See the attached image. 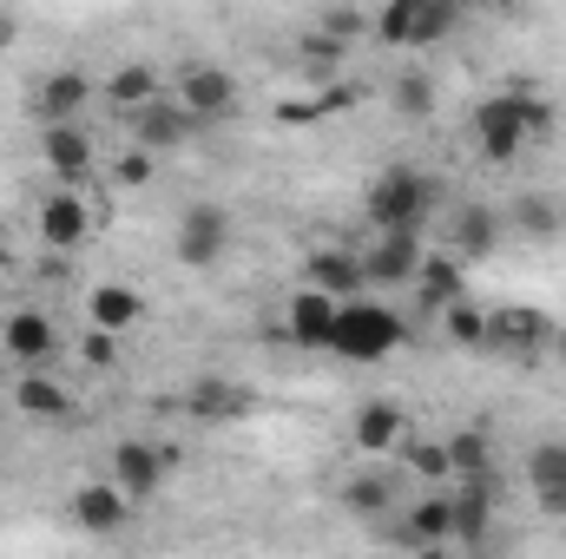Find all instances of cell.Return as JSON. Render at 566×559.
Returning <instances> with one entry per match:
<instances>
[{"mask_svg": "<svg viewBox=\"0 0 566 559\" xmlns=\"http://www.w3.org/2000/svg\"><path fill=\"white\" fill-rule=\"evenodd\" d=\"M434 204H441V184H434L428 171H416V165H389V171L369 184V198H363V211H369L376 238H389V231L422 238L428 218H434Z\"/></svg>", "mask_w": 566, "mask_h": 559, "instance_id": "cell-1", "label": "cell"}, {"mask_svg": "<svg viewBox=\"0 0 566 559\" xmlns=\"http://www.w3.org/2000/svg\"><path fill=\"white\" fill-rule=\"evenodd\" d=\"M165 93H171V106H178L191 126L238 119V80H231V66H218V60H185Z\"/></svg>", "mask_w": 566, "mask_h": 559, "instance_id": "cell-2", "label": "cell"}, {"mask_svg": "<svg viewBox=\"0 0 566 559\" xmlns=\"http://www.w3.org/2000/svg\"><path fill=\"white\" fill-rule=\"evenodd\" d=\"M527 139H534V133H527V113H521V86H514V93H488V99L474 106V145H481L488 165H514Z\"/></svg>", "mask_w": 566, "mask_h": 559, "instance_id": "cell-3", "label": "cell"}, {"mask_svg": "<svg viewBox=\"0 0 566 559\" xmlns=\"http://www.w3.org/2000/svg\"><path fill=\"white\" fill-rule=\"evenodd\" d=\"M349 441H356V454H369L376 467H389L409 441H416V428H409V409L402 402H389V395H369L356 421H349Z\"/></svg>", "mask_w": 566, "mask_h": 559, "instance_id": "cell-4", "label": "cell"}, {"mask_svg": "<svg viewBox=\"0 0 566 559\" xmlns=\"http://www.w3.org/2000/svg\"><path fill=\"white\" fill-rule=\"evenodd\" d=\"M66 520H73L86 540H113V534L133 527V500H126V487H113V481L99 474V481H80V487L66 494Z\"/></svg>", "mask_w": 566, "mask_h": 559, "instance_id": "cell-5", "label": "cell"}, {"mask_svg": "<svg viewBox=\"0 0 566 559\" xmlns=\"http://www.w3.org/2000/svg\"><path fill=\"white\" fill-rule=\"evenodd\" d=\"M86 238H93V204H86V191L53 184V191L40 198V244H46L53 257H73Z\"/></svg>", "mask_w": 566, "mask_h": 559, "instance_id": "cell-6", "label": "cell"}, {"mask_svg": "<svg viewBox=\"0 0 566 559\" xmlns=\"http://www.w3.org/2000/svg\"><path fill=\"white\" fill-rule=\"evenodd\" d=\"M171 251H178V264H185V271H211V264L231 251V218H224L218 204H191V211L178 218Z\"/></svg>", "mask_w": 566, "mask_h": 559, "instance_id": "cell-7", "label": "cell"}, {"mask_svg": "<svg viewBox=\"0 0 566 559\" xmlns=\"http://www.w3.org/2000/svg\"><path fill=\"white\" fill-rule=\"evenodd\" d=\"M93 80L80 73V66H53L40 86H33V119H40V133L46 126H80V113L93 106Z\"/></svg>", "mask_w": 566, "mask_h": 559, "instance_id": "cell-8", "label": "cell"}, {"mask_svg": "<svg viewBox=\"0 0 566 559\" xmlns=\"http://www.w3.org/2000/svg\"><path fill=\"white\" fill-rule=\"evenodd\" d=\"M165 474H171V454H165V447H151V441H139V434L113 441V487H126L133 507L165 487Z\"/></svg>", "mask_w": 566, "mask_h": 559, "instance_id": "cell-9", "label": "cell"}, {"mask_svg": "<svg viewBox=\"0 0 566 559\" xmlns=\"http://www.w3.org/2000/svg\"><path fill=\"white\" fill-rule=\"evenodd\" d=\"M488 349H494V356H514V362L541 356V349H547V316L527 309V303H514V309H488Z\"/></svg>", "mask_w": 566, "mask_h": 559, "instance_id": "cell-10", "label": "cell"}, {"mask_svg": "<svg viewBox=\"0 0 566 559\" xmlns=\"http://www.w3.org/2000/svg\"><path fill=\"white\" fill-rule=\"evenodd\" d=\"M363 277L369 283H389V289H416L422 277V238H409V231H389V238H376L369 251H363Z\"/></svg>", "mask_w": 566, "mask_h": 559, "instance_id": "cell-11", "label": "cell"}, {"mask_svg": "<svg viewBox=\"0 0 566 559\" xmlns=\"http://www.w3.org/2000/svg\"><path fill=\"white\" fill-rule=\"evenodd\" d=\"M40 158H46V171H53V184H86L93 178V133L86 126H46L40 133Z\"/></svg>", "mask_w": 566, "mask_h": 559, "instance_id": "cell-12", "label": "cell"}, {"mask_svg": "<svg viewBox=\"0 0 566 559\" xmlns=\"http://www.w3.org/2000/svg\"><path fill=\"white\" fill-rule=\"evenodd\" d=\"M185 415L205 421V428H231V421L251 415V389H238L231 376H198L185 389Z\"/></svg>", "mask_w": 566, "mask_h": 559, "instance_id": "cell-13", "label": "cell"}, {"mask_svg": "<svg viewBox=\"0 0 566 559\" xmlns=\"http://www.w3.org/2000/svg\"><path fill=\"white\" fill-rule=\"evenodd\" d=\"M303 289H323L329 303H356V289H369L363 251H310L303 257Z\"/></svg>", "mask_w": 566, "mask_h": 559, "instance_id": "cell-14", "label": "cell"}, {"mask_svg": "<svg viewBox=\"0 0 566 559\" xmlns=\"http://www.w3.org/2000/svg\"><path fill=\"white\" fill-rule=\"evenodd\" d=\"M501 211L494 204H454L448 211V257L454 264H468V257H488L494 244H501Z\"/></svg>", "mask_w": 566, "mask_h": 559, "instance_id": "cell-15", "label": "cell"}, {"mask_svg": "<svg viewBox=\"0 0 566 559\" xmlns=\"http://www.w3.org/2000/svg\"><path fill=\"white\" fill-rule=\"evenodd\" d=\"M336 316H343V303H329L323 289H296V296L283 303V329H290L303 349H336Z\"/></svg>", "mask_w": 566, "mask_h": 559, "instance_id": "cell-16", "label": "cell"}, {"mask_svg": "<svg viewBox=\"0 0 566 559\" xmlns=\"http://www.w3.org/2000/svg\"><path fill=\"white\" fill-rule=\"evenodd\" d=\"M0 349H7L20 369H40V362L60 349V329H53L46 309H13V316L0 323Z\"/></svg>", "mask_w": 566, "mask_h": 559, "instance_id": "cell-17", "label": "cell"}, {"mask_svg": "<svg viewBox=\"0 0 566 559\" xmlns=\"http://www.w3.org/2000/svg\"><path fill=\"white\" fill-rule=\"evenodd\" d=\"M402 342V323L382 316V309H363V303H343L336 316V349L343 356H376V349H396Z\"/></svg>", "mask_w": 566, "mask_h": 559, "instance_id": "cell-18", "label": "cell"}, {"mask_svg": "<svg viewBox=\"0 0 566 559\" xmlns=\"http://www.w3.org/2000/svg\"><path fill=\"white\" fill-rule=\"evenodd\" d=\"M165 86H171V80H165L158 66H145V60H133V66H119V73H113V80H106L99 93H106V106H113V113L139 119L145 106H158V99H165Z\"/></svg>", "mask_w": 566, "mask_h": 559, "instance_id": "cell-19", "label": "cell"}, {"mask_svg": "<svg viewBox=\"0 0 566 559\" xmlns=\"http://www.w3.org/2000/svg\"><path fill=\"white\" fill-rule=\"evenodd\" d=\"M139 316H145V296L133 283H93V289H86V323H93L99 336H126Z\"/></svg>", "mask_w": 566, "mask_h": 559, "instance_id": "cell-20", "label": "cell"}, {"mask_svg": "<svg viewBox=\"0 0 566 559\" xmlns=\"http://www.w3.org/2000/svg\"><path fill=\"white\" fill-rule=\"evenodd\" d=\"M13 409H20L27 421L60 428V421H73V395H66L46 369H20V382H13Z\"/></svg>", "mask_w": 566, "mask_h": 559, "instance_id": "cell-21", "label": "cell"}, {"mask_svg": "<svg viewBox=\"0 0 566 559\" xmlns=\"http://www.w3.org/2000/svg\"><path fill=\"white\" fill-rule=\"evenodd\" d=\"M402 540L409 547H448L454 540V494L448 487H428L422 500L402 514Z\"/></svg>", "mask_w": 566, "mask_h": 559, "instance_id": "cell-22", "label": "cell"}, {"mask_svg": "<svg viewBox=\"0 0 566 559\" xmlns=\"http://www.w3.org/2000/svg\"><path fill=\"white\" fill-rule=\"evenodd\" d=\"M336 500H343L356 520H389V507H396V474H389V467H363V474H349V481L336 487Z\"/></svg>", "mask_w": 566, "mask_h": 559, "instance_id": "cell-23", "label": "cell"}, {"mask_svg": "<svg viewBox=\"0 0 566 559\" xmlns=\"http://www.w3.org/2000/svg\"><path fill=\"white\" fill-rule=\"evenodd\" d=\"M191 133H198V126L171 106V93H165L158 106H145L139 119H133V145H139V151H151V158H158V151H178Z\"/></svg>", "mask_w": 566, "mask_h": 559, "instance_id": "cell-24", "label": "cell"}, {"mask_svg": "<svg viewBox=\"0 0 566 559\" xmlns=\"http://www.w3.org/2000/svg\"><path fill=\"white\" fill-rule=\"evenodd\" d=\"M461 296H468V271H461L448 251L422 257V277H416V303H422V316H441V309L461 303Z\"/></svg>", "mask_w": 566, "mask_h": 559, "instance_id": "cell-25", "label": "cell"}, {"mask_svg": "<svg viewBox=\"0 0 566 559\" xmlns=\"http://www.w3.org/2000/svg\"><path fill=\"white\" fill-rule=\"evenodd\" d=\"M527 481H534V500L566 520V441H541L527 454Z\"/></svg>", "mask_w": 566, "mask_h": 559, "instance_id": "cell-26", "label": "cell"}, {"mask_svg": "<svg viewBox=\"0 0 566 559\" xmlns=\"http://www.w3.org/2000/svg\"><path fill=\"white\" fill-rule=\"evenodd\" d=\"M416 20H422V0H389L382 13H369V33L389 53H416Z\"/></svg>", "mask_w": 566, "mask_h": 559, "instance_id": "cell-27", "label": "cell"}, {"mask_svg": "<svg viewBox=\"0 0 566 559\" xmlns=\"http://www.w3.org/2000/svg\"><path fill=\"white\" fill-rule=\"evenodd\" d=\"M434 99H441V93H434V73H428V66H402V73L389 80V106H396L402 119H428Z\"/></svg>", "mask_w": 566, "mask_h": 559, "instance_id": "cell-28", "label": "cell"}, {"mask_svg": "<svg viewBox=\"0 0 566 559\" xmlns=\"http://www.w3.org/2000/svg\"><path fill=\"white\" fill-rule=\"evenodd\" d=\"M448 467H454V481H494L488 434H481V428H461V434H448Z\"/></svg>", "mask_w": 566, "mask_h": 559, "instance_id": "cell-29", "label": "cell"}, {"mask_svg": "<svg viewBox=\"0 0 566 559\" xmlns=\"http://www.w3.org/2000/svg\"><path fill=\"white\" fill-rule=\"evenodd\" d=\"M441 336H448L454 349H488V309H481L474 296L448 303V309H441Z\"/></svg>", "mask_w": 566, "mask_h": 559, "instance_id": "cell-30", "label": "cell"}, {"mask_svg": "<svg viewBox=\"0 0 566 559\" xmlns=\"http://www.w3.org/2000/svg\"><path fill=\"white\" fill-rule=\"evenodd\" d=\"M396 467L416 474V481H428V487H448V481H454V467H448V441H409V447L396 454Z\"/></svg>", "mask_w": 566, "mask_h": 559, "instance_id": "cell-31", "label": "cell"}, {"mask_svg": "<svg viewBox=\"0 0 566 559\" xmlns=\"http://www.w3.org/2000/svg\"><path fill=\"white\" fill-rule=\"evenodd\" d=\"M507 211H514V224H521L527 238H560V224H566V218H560V204H554V198H541V191L514 198Z\"/></svg>", "mask_w": 566, "mask_h": 559, "instance_id": "cell-32", "label": "cell"}, {"mask_svg": "<svg viewBox=\"0 0 566 559\" xmlns=\"http://www.w3.org/2000/svg\"><path fill=\"white\" fill-rule=\"evenodd\" d=\"M461 27V7L454 0H422V20H416V46H434Z\"/></svg>", "mask_w": 566, "mask_h": 559, "instance_id": "cell-33", "label": "cell"}, {"mask_svg": "<svg viewBox=\"0 0 566 559\" xmlns=\"http://www.w3.org/2000/svg\"><path fill=\"white\" fill-rule=\"evenodd\" d=\"M151 171H158V158H151V151H139V145L113 158V184H119V191H145V184H151Z\"/></svg>", "mask_w": 566, "mask_h": 559, "instance_id": "cell-34", "label": "cell"}, {"mask_svg": "<svg viewBox=\"0 0 566 559\" xmlns=\"http://www.w3.org/2000/svg\"><path fill=\"white\" fill-rule=\"evenodd\" d=\"M316 33H329L336 46H349V40H363V33H369V13H356V7H329V13L316 20Z\"/></svg>", "mask_w": 566, "mask_h": 559, "instance_id": "cell-35", "label": "cell"}, {"mask_svg": "<svg viewBox=\"0 0 566 559\" xmlns=\"http://www.w3.org/2000/svg\"><path fill=\"white\" fill-rule=\"evenodd\" d=\"M296 53H303V66H310V73H336V66H343V53H349V46H336V40H329V33H310V40H303V46H296Z\"/></svg>", "mask_w": 566, "mask_h": 559, "instance_id": "cell-36", "label": "cell"}, {"mask_svg": "<svg viewBox=\"0 0 566 559\" xmlns=\"http://www.w3.org/2000/svg\"><path fill=\"white\" fill-rule=\"evenodd\" d=\"M316 99V119H336V113H356V99H363V86H349V80H329L323 93H310Z\"/></svg>", "mask_w": 566, "mask_h": 559, "instance_id": "cell-37", "label": "cell"}, {"mask_svg": "<svg viewBox=\"0 0 566 559\" xmlns=\"http://www.w3.org/2000/svg\"><path fill=\"white\" fill-rule=\"evenodd\" d=\"M80 356H86L93 369H113V362H119V336H99V329H86V342H80Z\"/></svg>", "mask_w": 566, "mask_h": 559, "instance_id": "cell-38", "label": "cell"}, {"mask_svg": "<svg viewBox=\"0 0 566 559\" xmlns=\"http://www.w3.org/2000/svg\"><path fill=\"white\" fill-rule=\"evenodd\" d=\"M277 119L283 126H316V99H283Z\"/></svg>", "mask_w": 566, "mask_h": 559, "instance_id": "cell-39", "label": "cell"}, {"mask_svg": "<svg viewBox=\"0 0 566 559\" xmlns=\"http://www.w3.org/2000/svg\"><path fill=\"white\" fill-rule=\"evenodd\" d=\"M13 33H20V20H13V13H0V53L13 46Z\"/></svg>", "mask_w": 566, "mask_h": 559, "instance_id": "cell-40", "label": "cell"}, {"mask_svg": "<svg viewBox=\"0 0 566 559\" xmlns=\"http://www.w3.org/2000/svg\"><path fill=\"white\" fill-rule=\"evenodd\" d=\"M416 559H461L454 547H416Z\"/></svg>", "mask_w": 566, "mask_h": 559, "instance_id": "cell-41", "label": "cell"}, {"mask_svg": "<svg viewBox=\"0 0 566 559\" xmlns=\"http://www.w3.org/2000/svg\"><path fill=\"white\" fill-rule=\"evenodd\" d=\"M7 264H13V251H7V238H0V271H7Z\"/></svg>", "mask_w": 566, "mask_h": 559, "instance_id": "cell-42", "label": "cell"}, {"mask_svg": "<svg viewBox=\"0 0 566 559\" xmlns=\"http://www.w3.org/2000/svg\"><path fill=\"white\" fill-rule=\"evenodd\" d=\"M461 559H494V553H488V547H481V553H461Z\"/></svg>", "mask_w": 566, "mask_h": 559, "instance_id": "cell-43", "label": "cell"}, {"mask_svg": "<svg viewBox=\"0 0 566 559\" xmlns=\"http://www.w3.org/2000/svg\"><path fill=\"white\" fill-rule=\"evenodd\" d=\"M560 356H566V329H560Z\"/></svg>", "mask_w": 566, "mask_h": 559, "instance_id": "cell-44", "label": "cell"}]
</instances>
